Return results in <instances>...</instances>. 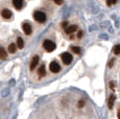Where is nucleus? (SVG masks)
I'll return each instance as SVG.
<instances>
[{
  "label": "nucleus",
  "mask_w": 120,
  "mask_h": 119,
  "mask_svg": "<svg viewBox=\"0 0 120 119\" xmlns=\"http://www.w3.org/2000/svg\"><path fill=\"white\" fill-rule=\"evenodd\" d=\"M43 47L45 48L46 51L51 52L55 49V44H54V42H52V41L46 40V41H44V43H43Z\"/></svg>",
  "instance_id": "1"
},
{
  "label": "nucleus",
  "mask_w": 120,
  "mask_h": 119,
  "mask_svg": "<svg viewBox=\"0 0 120 119\" xmlns=\"http://www.w3.org/2000/svg\"><path fill=\"white\" fill-rule=\"evenodd\" d=\"M34 18L36 21L40 22V23H43L46 21V15L43 12H36L34 14Z\"/></svg>",
  "instance_id": "2"
},
{
  "label": "nucleus",
  "mask_w": 120,
  "mask_h": 119,
  "mask_svg": "<svg viewBox=\"0 0 120 119\" xmlns=\"http://www.w3.org/2000/svg\"><path fill=\"white\" fill-rule=\"evenodd\" d=\"M62 61H63V63L65 65H69L72 62V56L70 53H68V52H64L62 54Z\"/></svg>",
  "instance_id": "3"
},
{
  "label": "nucleus",
  "mask_w": 120,
  "mask_h": 119,
  "mask_svg": "<svg viewBox=\"0 0 120 119\" xmlns=\"http://www.w3.org/2000/svg\"><path fill=\"white\" fill-rule=\"evenodd\" d=\"M49 69H50V71L51 72L57 73L60 70H61V67H60V65L56 63V62H51L50 65H49Z\"/></svg>",
  "instance_id": "4"
},
{
  "label": "nucleus",
  "mask_w": 120,
  "mask_h": 119,
  "mask_svg": "<svg viewBox=\"0 0 120 119\" xmlns=\"http://www.w3.org/2000/svg\"><path fill=\"white\" fill-rule=\"evenodd\" d=\"M23 30H24L25 35H30L31 31H33L31 25L29 23H24V24H23Z\"/></svg>",
  "instance_id": "5"
},
{
  "label": "nucleus",
  "mask_w": 120,
  "mask_h": 119,
  "mask_svg": "<svg viewBox=\"0 0 120 119\" xmlns=\"http://www.w3.org/2000/svg\"><path fill=\"white\" fill-rule=\"evenodd\" d=\"M38 64H39V56H34V58H33V60H31V63H30V70H31V71L34 70V68L38 66Z\"/></svg>",
  "instance_id": "6"
},
{
  "label": "nucleus",
  "mask_w": 120,
  "mask_h": 119,
  "mask_svg": "<svg viewBox=\"0 0 120 119\" xmlns=\"http://www.w3.org/2000/svg\"><path fill=\"white\" fill-rule=\"evenodd\" d=\"M76 30H77V26H76V25H70V26H68V27H66V28H65L66 33H68V35L73 33L74 31H76Z\"/></svg>",
  "instance_id": "7"
},
{
  "label": "nucleus",
  "mask_w": 120,
  "mask_h": 119,
  "mask_svg": "<svg viewBox=\"0 0 120 119\" xmlns=\"http://www.w3.org/2000/svg\"><path fill=\"white\" fill-rule=\"evenodd\" d=\"M1 15H2V17L4 18V19H10V18L11 17V12L10 10H8V8H5V10H3L2 11V13H1Z\"/></svg>",
  "instance_id": "8"
},
{
  "label": "nucleus",
  "mask_w": 120,
  "mask_h": 119,
  "mask_svg": "<svg viewBox=\"0 0 120 119\" xmlns=\"http://www.w3.org/2000/svg\"><path fill=\"white\" fill-rule=\"evenodd\" d=\"M13 4L17 10H21L23 5V0H13Z\"/></svg>",
  "instance_id": "9"
},
{
  "label": "nucleus",
  "mask_w": 120,
  "mask_h": 119,
  "mask_svg": "<svg viewBox=\"0 0 120 119\" xmlns=\"http://www.w3.org/2000/svg\"><path fill=\"white\" fill-rule=\"evenodd\" d=\"M115 100H116V96L115 95H111L110 97H109V100H108V106H109L110 109H112L113 106H114V102H115Z\"/></svg>",
  "instance_id": "10"
},
{
  "label": "nucleus",
  "mask_w": 120,
  "mask_h": 119,
  "mask_svg": "<svg viewBox=\"0 0 120 119\" xmlns=\"http://www.w3.org/2000/svg\"><path fill=\"white\" fill-rule=\"evenodd\" d=\"M38 72H39V76H40V77L45 76V74H46V71H45V66H44V65L41 66Z\"/></svg>",
  "instance_id": "11"
},
{
  "label": "nucleus",
  "mask_w": 120,
  "mask_h": 119,
  "mask_svg": "<svg viewBox=\"0 0 120 119\" xmlns=\"http://www.w3.org/2000/svg\"><path fill=\"white\" fill-rule=\"evenodd\" d=\"M6 56H8V54H6V51L2 47H0V59H1V60H5Z\"/></svg>",
  "instance_id": "12"
},
{
  "label": "nucleus",
  "mask_w": 120,
  "mask_h": 119,
  "mask_svg": "<svg viewBox=\"0 0 120 119\" xmlns=\"http://www.w3.org/2000/svg\"><path fill=\"white\" fill-rule=\"evenodd\" d=\"M17 46H18V48H23L24 47V42H23V40L21 38H18V40H17Z\"/></svg>",
  "instance_id": "13"
},
{
  "label": "nucleus",
  "mask_w": 120,
  "mask_h": 119,
  "mask_svg": "<svg viewBox=\"0 0 120 119\" xmlns=\"http://www.w3.org/2000/svg\"><path fill=\"white\" fill-rule=\"evenodd\" d=\"M8 51L11 52V53H14V52L16 51V45L14 44H10V46H8Z\"/></svg>",
  "instance_id": "14"
},
{
  "label": "nucleus",
  "mask_w": 120,
  "mask_h": 119,
  "mask_svg": "<svg viewBox=\"0 0 120 119\" xmlns=\"http://www.w3.org/2000/svg\"><path fill=\"white\" fill-rule=\"evenodd\" d=\"M114 53L116 54V56L120 54V44L119 45H116V46L114 47Z\"/></svg>",
  "instance_id": "15"
},
{
  "label": "nucleus",
  "mask_w": 120,
  "mask_h": 119,
  "mask_svg": "<svg viewBox=\"0 0 120 119\" xmlns=\"http://www.w3.org/2000/svg\"><path fill=\"white\" fill-rule=\"evenodd\" d=\"M72 51L74 52V53H80V48L77 47V46H72Z\"/></svg>",
  "instance_id": "16"
},
{
  "label": "nucleus",
  "mask_w": 120,
  "mask_h": 119,
  "mask_svg": "<svg viewBox=\"0 0 120 119\" xmlns=\"http://www.w3.org/2000/svg\"><path fill=\"white\" fill-rule=\"evenodd\" d=\"M84 104H85V101H84V100H79V101H78V108L84 107Z\"/></svg>",
  "instance_id": "17"
},
{
  "label": "nucleus",
  "mask_w": 120,
  "mask_h": 119,
  "mask_svg": "<svg viewBox=\"0 0 120 119\" xmlns=\"http://www.w3.org/2000/svg\"><path fill=\"white\" fill-rule=\"evenodd\" d=\"M113 64H114V59H112L110 61V63H109V67L111 68V67H113Z\"/></svg>",
  "instance_id": "18"
},
{
  "label": "nucleus",
  "mask_w": 120,
  "mask_h": 119,
  "mask_svg": "<svg viewBox=\"0 0 120 119\" xmlns=\"http://www.w3.org/2000/svg\"><path fill=\"white\" fill-rule=\"evenodd\" d=\"M63 1H64V0H54V2L56 4H62V3H63Z\"/></svg>",
  "instance_id": "19"
},
{
  "label": "nucleus",
  "mask_w": 120,
  "mask_h": 119,
  "mask_svg": "<svg viewBox=\"0 0 120 119\" xmlns=\"http://www.w3.org/2000/svg\"><path fill=\"white\" fill-rule=\"evenodd\" d=\"M107 4H108V5H109V6H111V5H112V0H107Z\"/></svg>",
  "instance_id": "20"
},
{
  "label": "nucleus",
  "mask_w": 120,
  "mask_h": 119,
  "mask_svg": "<svg viewBox=\"0 0 120 119\" xmlns=\"http://www.w3.org/2000/svg\"><path fill=\"white\" fill-rule=\"evenodd\" d=\"M77 37H78V38H82V31H78Z\"/></svg>",
  "instance_id": "21"
},
{
  "label": "nucleus",
  "mask_w": 120,
  "mask_h": 119,
  "mask_svg": "<svg viewBox=\"0 0 120 119\" xmlns=\"http://www.w3.org/2000/svg\"><path fill=\"white\" fill-rule=\"evenodd\" d=\"M67 25H68V22H64V23L62 24V26H63V27H65V28H66V27H67Z\"/></svg>",
  "instance_id": "22"
},
{
  "label": "nucleus",
  "mask_w": 120,
  "mask_h": 119,
  "mask_svg": "<svg viewBox=\"0 0 120 119\" xmlns=\"http://www.w3.org/2000/svg\"><path fill=\"white\" fill-rule=\"evenodd\" d=\"M110 87H111V89L114 90V85H113V83H110Z\"/></svg>",
  "instance_id": "23"
},
{
  "label": "nucleus",
  "mask_w": 120,
  "mask_h": 119,
  "mask_svg": "<svg viewBox=\"0 0 120 119\" xmlns=\"http://www.w3.org/2000/svg\"><path fill=\"white\" fill-rule=\"evenodd\" d=\"M116 2H117V0H112V3H113V4L116 3Z\"/></svg>",
  "instance_id": "24"
},
{
  "label": "nucleus",
  "mask_w": 120,
  "mask_h": 119,
  "mask_svg": "<svg viewBox=\"0 0 120 119\" xmlns=\"http://www.w3.org/2000/svg\"><path fill=\"white\" fill-rule=\"evenodd\" d=\"M118 119H120V110H119V112H118Z\"/></svg>",
  "instance_id": "25"
}]
</instances>
